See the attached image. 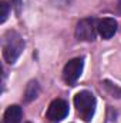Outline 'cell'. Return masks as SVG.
<instances>
[{
    "label": "cell",
    "mask_w": 121,
    "mask_h": 123,
    "mask_svg": "<svg viewBox=\"0 0 121 123\" xmlns=\"http://www.w3.org/2000/svg\"><path fill=\"white\" fill-rule=\"evenodd\" d=\"M83 59L77 57V59H71L66 66H64V70H63V77L64 80L68 83V85H73L78 80V77L81 76L83 73Z\"/></svg>",
    "instance_id": "5b68a950"
},
{
    "label": "cell",
    "mask_w": 121,
    "mask_h": 123,
    "mask_svg": "<svg viewBox=\"0 0 121 123\" xmlns=\"http://www.w3.org/2000/svg\"><path fill=\"white\" fill-rule=\"evenodd\" d=\"M118 9H120V12H121V0H118Z\"/></svg>",
    "instance_id": "7c38bea8"
},
{
    "label": "cell",
    "mask_w": 121,
    "mask_h": 123,
    "mask_svg": "<svg viewBox=\"0 0 121 123\" xmlns=\"http://www.w3.org/2000/svg\"><path fill=\"white\" fill-rule=\"evenodd\" d=\"M68 115V105L63 99H56L50 103L47 110V119L51 123H59Z\"/></svg>",
    "instance_id": "277c9868"
},
{
    "label": "cell",
    "mask_w": 121,
    "mask_h": 123,
    "mask_svg": "<svg viewBox=\"0 0 121 123\" xmlns=\"http://www.w3.org/2000/svg\"><path fill=\"white\" fill-rule=\"evenodd\" d=\"M104 86H105L107 92L110 93L113 97H121V87L116 86V85H113V83H110V82H105Z\"/></svg>",
    "instance_id": "9c48e42d"
},
{
    "label": "cell",
    "mask_w": 121,
    "mask_h": 123,
    "mask_svg": "<svg viewBox=\"0 0 121 123\" xmlns=\"http://www.w3.org/2000/svg\"><path fill=\"white\" fill-rule=\"evenodd\" d=\"M1 47H3V57L7 63H14L20 57L24 49V40L23 37L14 30H9L4 33L3 40H1Z\"/></svg>",
    "instance_id": "6da1fadb"
},
{
    "label": "cell",
    "mask_w": 121,
    "mask_h": 123,
    "mask_svg": "<svg viewBox=\"0 0 121 123\" xmlns=\"http://www.w3.org/2000/svg\"><path fill=\"white\" fill-rule=\"evenodd\" d=\"M95 97L91 92L83 90L74 96V106L77 109V113L84 122H90L95 112Z\"/></svg>",
    "instance_id": "7a4b0ae2"
},
{
    "label": "cell",
    "mask_w": 121,
    "mask_h": 123,
    "mask_svg": "<svg viewBox=\"0 0 121 123\" xmlns=\"http://www.w3.org/2000/svg\"><path fill=\"white\" fill-rule=\"evenodd\" d=\"M0 10H1V13H0V23H4L7 16H9V4L6 1H1L0 3Z\"/></svg>",
    "instance_id": "30bf717a"
},
{
    "label": "cell",
    "mask_w": 121,
    "mask_h": 123,
    "mask_svg": "<svg viewBox=\"0 0 121 123\" xmlns=\"http://www.w3.org/2000/svg\"><path fill=\"white\" fill-rule=\"evenodd\" d=\"M27 123H30V122H27Z\"/></svg>",
    "instance_id": "4fadbf2b"
},
{
    "label": "cell",
    "mask_w": 121,
    "mask_h": 123,
    "mask_svg": "<svg viewBox=\"0 0 121 123\" xmlns=\"http://www.w3.org/2000/svg\"><path fill=\"white\" fill-rule=\"evenodd\" d=\"M22 116H23V112L20 106L17 105L9 106L7 110L4 112V123H20Z\"/></svg>",
    "instance_id": "52a82bcc"
},
{
    "label": "cell",
    "mask_w": 121,
    "mask_h": 123,
    "mask_svg": "<svg viewBox=\"0 0 121 123\" xmlns=\"http://www.w3.org/2000/svg\"><path fill=\"white\" fill-rule=\"evenodd\" d=\"M20 4H22V0H14V7H16V12L17 13L20 12Z\"/></svg>",
    "instance_id": "8fae6325"
},
{
    "label": "cell",
    "mask_w": 121,
    "mask_h": 123,
    "mask_svg": "<svg viewBox=\"0 0 121 123\" xmlns=\"http://www.w3.org/2000/svg\"><path fill=\"white\" fill-rule=\"evenodd\" d=\"M95 33H97V25L94 19H83L81 22H78L76 27V37L78 40L93 42L95 39Z\"/></svg>",
    "instance_id": "3957f363"
},
{
    "label": "cell",
    "mask_w": 121,
    "mask_h": 123,
    "mask_svg": "<svg viewBox=\"0 0 121 123\" xmlns=\"http://www.w3.org/2000/svg\"><path fill=\"white\" fill-rule=\"evenodd\" d=\"M37 94H38V85H37L36 80H33V82H30L27 85V87H26V93H24L26 100L27 102H31L33 99L37 97Z\"/></svg>",
    "instance_id": "ba28073f"
},
{
    "label": "cell",
    "mask_w": 121,
    "mask_h": 123,
    "mask_svg": "<svg viewBox=\"0 0 121 123\" xmlns=\"http://www.w3.org/2000/svg\"><path fill=\"white\" fill-rule=\"evenodd\" d=\"M97 31L103 39H111L117 31V22L111 17L101 19L97 25Z\"/></svg>",
    "instance_id": "8992f818"
}]
</instances>
